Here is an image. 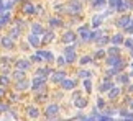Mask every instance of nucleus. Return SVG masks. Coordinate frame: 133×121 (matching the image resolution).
Returning <instances> with one entry per match:
<instances>
[{
    "label": "nucleus",
    "instance_id": "1",
    "mask_svg": "<svg viewBox=\"0 0 133 121\" xmlns=\"http://www.w3.org/2000/svg\"><path fill=\"white\" fill-rule=\"evenodd\" d=\"M54 111H56V107H51V108H49V113H51V115H53Z\"/></svg>",
    "mask_w": 133,
    "mask_h": 121
}]
</instances>
